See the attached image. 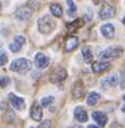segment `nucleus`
Here are the masks:
<instances>
[{
    "label": "nucleus",
    "mask_w": 125,
    "mask_h": 128,
    "mask_svg": "<svg viewBox=\"0 0 125 128\" xmlns=\"http://www.w3.org/2000/svg\"><path fill=\"white\" fill-rule=\"evenodd\" d=\"M38 128H51V120H44Z\"/></svg>",
    "instance_id": "obj_27"
},
{
    "label": "nucleus",
    "mask_w": 125,
    "mask_h": 128,
    "mask_svg": "<svg viewBox=\"0 0 125 128\" xmlns=\"http://www.w3.org/2000/svg\"><path fill=\"white\" fill-rule=\"evenodd\" d=\"M111 128H120V127H119L118 124H113V126H111Z\"/></svg>",
    "instance_id": "obj_31"
},
{
    "label": "nucleus",
    "mask_w": 125,
    "mask_h": 128,
    "mask_svg": "<svg viewBox=\"0 0 125 128\" xmlns=\"http://www.w3.org/2000/svg\"><path fill=\"white\" fill-rule=\"evenodd\" d=\"M77 46H78V38L75 37V36H69V37L66 40V43H64V51L71 52V51H73Z\"/></svg>",
    "instance_id": "obj_11"
},
{
    "label": "nucleus",
    "mask_w": 125,
    "mask_h": 128,
    "mask_svg": "<svg viewBox=\"0 0 125 128\" xmlns=\"http://www.w3.org/2000/svg\"><path fill=\"white\" fill-rule=\"evenodd\" d=\"M123 24H124V26H125V16H124V18H123Z\"/></svg>",
    "instance_id": "obj_32"
},
{
    "label": "nucleus",
    "mask_w": 125,
    "mask_h": 128,
    "mask_svg": "<svg viewBox=\"0 0 125 128\" xmlns=\"http://www.w3.org/2000/svg\"><path fill=\"white\" fill-rule=\"evenodd\" d=\"M100 94L99 93H95V91H92V93H90L87 95V104L88 105H95L96 103H99V100H100Z\"/></svg>",
    "instance_id": "obj_18"
},
{
    "label": "nucleus",
    "mask_w": 125,
    "mask_h": 128,
    "mask_svg": "<svg viewBox=\"0 0 125 128\" xmlns=\"http://www.w3.org/2000/svg\"><path fill=\"white\" fill-rule=\"evenodd\" d=\"M30 117L35 122H39L43 117V113H42V105H39L37 102H34L32 108H30Z\"/></svg>",
    "instance_id": "obj_6"
},
{
    "label": "nucleus",
    "mask_w": 125,
    "mask_h": 128,
    "mask_svg": "<svg viewBox=\"0 0 125 128\" xmlns=\"http://www.w3.org/2000/svg\"><path fill=\"white\" fill-rule=\"evenodd\" d=\"M14 42L19 43V44H23V43H25V37H23V36H15Z\"/></svg>",
    "instance_id": "obj_23"
},
{
    "label": "nucleus",
    "mask_w": 125,
    "mask_h": 128,
    "mask_svg": "<svg viewBox=\"0 0 125 128\" xmlns=\"http://www.w3.org/2000/svg\"><path fill=\"white\" fill-rule=\"evenodd\" d=\"M49 10H51V13H52L53 15L57 16V18H61V16H62V13H63L61 5L57 4V3H52L51 6H49Z\"/></svg>",
    "instance_id": "obj_17"
},
{
    "label": "nucleus",
    "mask_w": 125,
    "mask_h": 128,
    "mask_svg": "<svg viewBox=\"0 0 125 128\" xmlns=\"http://www.w3.org/2000/svg\"><path fill=\"white\" fill-rule=\"evenodd\" d=\"M75 118L78 120V122H86L87 120V118H88V116H87V113H86V110L82 108V106H77L76 109H75Z\"/></svg>",
    "instance_id": "obj_14"
},
{
    "label": "nucleus",
    "mask_w": 125,
    "mask_h": 128,
    "mask_svg": "<svg viewBox=\"0 0 125 128\" xmlns=\"http://www.w3.org/2000/svg\"><path fill=\"white\" fill-rule=\"evenodd\" d=\"M34 64H35V67H37V68L43 70V68L48 67V65H49V57H47L46 54H43V53L39 52V53L35 54Z\"/></svg>",
    "instance_id": "obj_5"
},
{
    "label": "nucleus",
    "mask_w": 125,
    "mask_h": 128,
    "mask_svg": "<svg viewBox=\"0 0 125 128\" xmlns=\"http://www.w3.org/2000/svg\"><path fill=\"white\" fill-rule=\"evenodd\" d=\"M82 54H83V58L86 62H91L92 61V53H91V50L88 47H82Z\"/></svg>",
    "instance_id": "obj_19"
},
{
    "label": "nucleus",
    "mask_w": 125,
    "mask_h": 128,
    "mask_svg": "<svg viewBox=\"0 0 125 128\" xmlns=\"http://www.w3.org/2000/svg\"><path fill=\"white\" fill-rule=\"evenodd\" d=\"M101 33H102L104 37H106V38H113L114 34H115V28H114V26L110 24V23L104 24V26L101 27Z\"/></svg>",
    "instance_id": "obj_13"
},
{
    "label": "nucleus",
    "mask_w": 125,
    "mask_h": 128,
    "mask_svg": "<svg viewBox=\"0 0 125 128\" xmlns=\"http://www.w3.org/2000/svg\"><path fill=\"white\" fill-rule=\"evenodd\" d=\"M83 93H85V86L82 85V82L81 81L75 82L73 86H72V95H73V98L80 100V99L83 98Z\"/></svg>",
    "instance_id": "obj_7"
},
{
    "label": "nucleus",
    "mask_w": 125,
    "mask_h": 128,
    "mask_svg": "<svg viewBox=\"0 0 125 128\" xmlns=\"http://www.w3.org/2000/svg\"><path fill=\"white\" fill-rule=\"evenodd\" d=\"M9 48H10V51H13V52H19L20 48H22V44L16 43V42H13V43L9 44Z\"/></svg>",
    "instance_id": "obj_22"
},
{
    "label": "nucleus",
    "mask_w": 125,
    "mask_h": 128,
    "mask_svg": "<svg viewBox=\"0 0 125 128\" xmlns=\"http://www.w3.org/2000/svg\"><path fill=\"white\" fill-rule=\"evenodd\" d=\"M64 79H67V71H66V68H63V67L56 68V70L51 74V78H49L51 82H53V84L61 82V81H63Z\"/></svg>",
    "instance_id": "obj_4"
},
{
    "label": "nucleus",
    "mask_w": 125,
    "mask_h": 128,
    "mask_svg": "<svg viewBox=\"0 0 125 128\" xmlns=\"http://www.w3.org/2000/svg\"><path fill=\"white\" fill-rule=\"evenodd\" d=\"M92 118H94L100 126H105L106 122H108V117H106V114H104L102 112H94V113H92Z\"/></svg>",
    "instance_id": "obj_16"
},
{
    "label": "nucleus",
    "mask_w": 125,
    "mask_h": 128,
    "mask_svg": "<svg viewBox=\"0 0 125 128\" xmlns=\"http://www.w3.org/2000/svg\"><path fill=\"white\" fill-rule=\"evenodd\" d=\"M120 85H121V88H125V70L120 75Z\"/></svg>",
    "instance_id": "obj_25"
},
{
    "label": "nucleus",
    "mask_w": 125,
    "mask_h": 128,
    "mask_svg": "<svg viewBox=\"0 0 125 128\" xmlns=\"http://www.w3.org/2000/svg\"><path fill=\"white\" fill-rule=\"evenodd\" d=\"M9 81H10V79H9L8 76L3 78V79H1V88H6V86L9 85Z\"/></svg>",
    "instance_id": "obj_24"
},
{
    "label": "nucleus",
    "mask_w": 125,
    "mask_h": 128,
    "mask_svg": "<svg viewBox=\"0 0 125 128\" xmlns=\"http://www.w3.org/2000/svg\"><path fill=\"white\" fill-rule=\"evenodd\" d=\"M38 29L43 34H51L56 29V22L51 15H43L38 19Z\"/></svg>",
    "instance_id": "obj_1"
},
{
    "label": "nucleus",
    "mask_w": 125,
    "mask_h": 128,
    "mask_svg": "<svg viewBox=\"0 0 125 128\" xmlns=\"http://www.w3.org/2000/svg\"><path fill=\"white\" fill-rule=\"evenodd\" d=\"M32 67V62L27 58H16L11 62L10 65V70L11 71H15V72H20V74H23V72H27L29 71Z\"/></svg>",
    "instance_id": "obj_2"
},
{
    "label": "nucleus",
    "mask_w": 125,
    "mask_h": 128,
    "mask_svg": "<svg viewBox=\"0 0 125 128\" xmlns=\"http://www.w3.org/2000/svg\"><path fill=\"white\" fill-rule=\"evenodd\" d=\"M116 82H118L116 75H109V76H106L105 79H102V81H101V88H102L104 90H108V89L115 86Z\"/></svg>",
    "instance_id": "obj_9"
},
{
    "label": "nucleus",
    "mask_w": 125,
    "mask_h": 128,
    "mask_svg": "<svg viewBox=\"0 0 125 128\" xmlns=\"http://www.w3.org/2000/svg\"><path fill=\"white\" fill-rule=\"evenodd\" d=\"M99 14H100L101 19H110V18H113L114 14H115V9H114L111 5L106 4V5H104V6L101 8V10H100Z\"/></svg>",
    "instance_id": "obj_8"
},
{
    "label": "nucleus",
    "mask_w": 125,
    "mask_h": 128,
    "mask_svg": "<svg viewBox=\"0 0 125 128\" xmlns=\"http://www.w3.org/2000/svg\"><path fill=\"white\" fill-rule=\"evenodd\" d=\"M109 67H110V65L108 62H95L92 65V71L96 72V74H100L102 71H106Z\"/></svg>",
    "instance_id": "obj_15"
},
{
    "label": "nucleus",
    "mask_w": 125,
    "mask_h": 128,
    "mask_svg": "<svg viewBox=\"0 0 125 128\" xmlns=\"http://www.w3.org/2000/svg\"><path fill=\"white\" fill-rule=\"evenodd\" d=\"M121 53V48H116V47H109L104 51L100 52L99 57L101 60H113L115 57H118L119 54Z\"/></svg>",
    "instance_id": "obj_3"
},
{
    "label": "nucleus",
    "mask_w": 125,
    "mask_h": 128,
    "mask_svg": "<svg viewBox=\"0 0 125 128\" xmlns=\"http://www.w3.org/2000/svg\"><path fill=\"white\" fill-rule=\"evenodd\" d=\"M6 60H8V57H6V53H5V52L3 51V52H1V61H0V64H1V66H4V65H5Z\"/></svg>",
    "instance_id": "obj_26"
},
{
    "label": "nucleus",
    "mask_w": 125,
    "mask_h": 128,
    "mask_svg": "<svg viewBox=\"0 0 125 128\" xmlns=\"http://www.w3.org/2000/svg\"><path fill=\"white\" fill-rule=\"evenodd\" d=\"M69 128H82L81 126H72V127H69Z\"/></svg>",
    "instance_id": "obj_30"
},
{
    "label": "nucleus",
    "mask_w": 125,
    "mask_h": 128,
    "mask_svg": "<svg viewBox=\"0 0 125 128\" xmlns=\"http://www.w3.org/2000/svg\"><path fill=\"white\" fill-rule=\"evenodd\" d=\"M9 100H10L13 108L16 109V110H22V109L24 108L25 102H24V99H22V98H19V96H16V95H14V94H9Z\"/></svg>",
    "instance_id": "obj_10"
},
{
    "label": "nucleus",
    "mask_w": 125,
    "mask_h": 128,
    "mask_svg": "<svg viewBox=\"0 0 125 128\" xmlns=\"http://www.w3.org/2000/svg\"><path fill=\"white\" fill-rule=\"evenodd\" d=\"M67 4H68V15L73 16V15H75V13H76V10H77V6H76V4L72 2V0H68V2H67Z\"/></svg>",
    "instance_id": "obj_20"
},
{
    "label": "nucleus",
    "mask_w": 125,
    "mask_h": 128,
    "mask_svg": "<svg viewBox=\"0 0 125 128\" xmlns=\"http://www.w3.org/2000/svg\"><path fill=\"white\" fill-rule=\"evenodd\" d=\"M87 128H100V127H96V126H94V124H91V126H88Z\"/></svg>",
    "instance_id": "obj_29"
},
{
    "label": "nucleus",
    "mask_w": 125,
    "mask_h": 128,
    "mask_svg": "<svg viewBox=\"0 0 125 128\" xmlns=\"http://www.w3.org/2000/svg\"><path fill=\"white\" fill-rule=\"evenodd\" d=\"M123 99H124V100H125V95H124V96H123ZM121 110H123V112H124V113H125V103H124V105H123V106H121Z\"/></svg>",
    "instance_id": "obj_28"
},
{
    "label": "nucleus",
    "mask_w": 125,
    "mask_h": 128,
    "mask_svg": "<svg viewBox=\"0 0 125 128\" xmlns=\"http://www.w3.org/2000/svg\"><path fill=\"white\" fill-rule=\"evenodd\" d=\"M53 102H55V96H46V98H43V99H42V102H41V103H42V106H44V108H46V106H49Z\"/></svg>",
    "instance_id": "obj_21"
},
{
    "label": "nucleus",
    "mask_w": 125,
    "mask_h": 128,
    "mask_svg": "<svg viewBox=\"0 0 125 128\" xmlns=\"http://www.w3.org/2000/svg\"><path fill=\"white\" fill-rule=\"evenodd\" d=\"M15 15L22 20H28L32 15V10L29 9V6H22L15 12Z\"/></svg>",
    "instance_id": "obj_12"
}]
</instances>
